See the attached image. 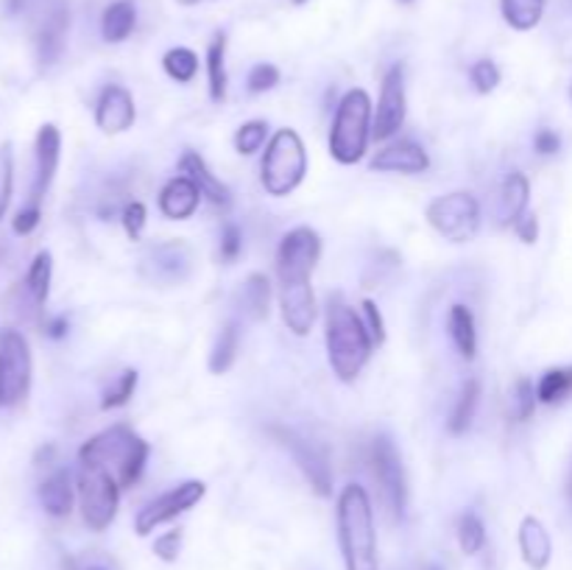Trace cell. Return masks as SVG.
Instances as JSON below:
<instances>
[{
  "label": "cell",
  "mask_w": 572,
  "mask_h": 570,
  "mask_svg": "<svg viewBox=\"0 0 572 570\" xmlns=\"http://www.w3.org/2000/svg\"><path fill=\"white\" fill-rule=\"evenodd\" d=\"M180 3H182V7H196L198 0H180Z\"/></svg>",
  "instance_id": "obj_51"
},
{
  "label": "cell",
  "mask_w": 572,
  "mask_h": 570,
  "mask_svg": "<svg viewBox=\"0 0 572 570\" xmlns=\"http://www.w3.org/2000/svg\"><path fill=\"white\" fill-rule=\"evenodd\" d=\"M31 347L20 331H7L0 336V406H20L31 391Z\"/></svg>",
  "instance_id": "obj_8"
},
{
  "label": "cell",
  "mask_w": 572,
  "mask_h": 570,
  "mask_svg": "<svg viewBox=\"0 0 572 570\" xmlns=\"http://www.w3.org/2000/svg\"><path fill=\"white\" fill-rule=\"evenodd\" d=\"M238 347H240V324L235 322H227L224 324V331L218 333V338H215L213 344V353H209V373L213 375H224L233 369L235 358H238Z\"/></svg>",
  "instance_id": "obj_30"
},
{
  "label": "cell",
  "mask_w": 572,
  "mask_h": 570,
  "mask_svg": "<svg viewBox=\"0 0 572 570\" xmlns=\"http://www.w3.org/2000/svg\"><path fill=\"white\" fill-rule=\"evenodd\" d=\"M180 174L191 176V180L198 185V191H202V196L207 198L213 207H218V211H224V213L233 207V191H229V187L207 169V162L202 160L198 151H191V149L182 151Z\"/></svg>",
  "instance_id": "obj_21"
},
{
  "label": "cell",
  "mask_w": 572,
  "mask_h": 570,
  "mask_svg": "<svg viewBox=\"0 0 572 570\" xmlns=\"http://www.w3.org/2000/svg\"><path fill=\"white\" fill-rule=\"evenodd\" d=\"M120 222H123L129 240H143L145 224H149V211H145L143 202H126L123 211H120Z\"/></svg>",
  "instance_id": "obj_41"
},
{
  "label": "cell",
  "mask_w": 572,
  "mask_h": 570,
  "mask_svg": "<svg viewBox=\"0 0 572 570\" xmlns=\"http://www.w3.org/2000/svg\"><path fill=\"white\" fill-rule=\"evenodd\" d=\"M51 280H54V258H51V252H40L25 271V291H29L36 308L48 302Z\"/></svg>",
  "instance_id": "obj_32"
},
{
  "label": "cell",
  "mask_w": 572,
  "mask_h": 570,
  "mask_svg": "<svg viewBox=\"0 0 572 570\" xmlns=\"http://www.w3.org/2000/svg\"><path fill=\"white\" fill-rule=\"evenodd\" d=\"M67 333V319H62V316H56L54 322L48 324V336L51 338H62Z\"/></svg>",
  "instance_id": "obj_50"
},
{
  "label": "cell",
  "mask_w": 572,
  "mask_h": 570,
  "mask_svg": "<svg viewBox=\"0 0 572 570\" xmlns=\"http://www.w3.org/2000/svg\"><path fill=\"white\" fill-rule=\"evenodd\" d=\"M428 570H442V568H435V564H430V568Z\"/></svg>",
  "instance_id": "obj_53"
},
{
  "label": "cell",
  "mask_w": 572,
  "mask_h": 570,
  "mask_svg": "<svg viewBox=\"0 0 572 570\" xmlns=\"http://www.w3.org/2000/svg\"><path fill=\"white\" fill-rule=\"evenodd\" d=\"M246 85H249V93L260 96V93H269L280 85V67L269 65V62H260L249 71V78H246Z\"/></svg>",
  "instance_id": "obj_42"
},
{
  "label": "cell",
  "mask_w": 572,
  "mask_h": 570,
  "mask_svg": "<svg viewBox=\"0 0 572 570\" xmlns=\"http://www.w3.org/2000/svg\"><path fill=\"white\" fill-rule=\"evenodd\" d=\"M62 157V135L54 123H42L40 132H36L34 143V185H31V198L29 205L40 207L45 193L54 185L56 169H60Z\"/></svg>",
  "instance_id": "obj_16"
},
{
  "label": "cell",
  "mask_w": 572,
  "mask_h": 570,
  "mask_svg": "<svg viewBox=\"0 0 572 570\" xmlns=\"http://www.w3.org/2000/svg\"><path fill=\"white\" fill-rule=\"evenodd\" d=\"M514 233L519 235V240H522V244H528V247H531V244H537V240H539V218L533 216V213H525V216L519 218L517 224H514Z\"/></svg>",
  "instance_id": "obj_49"
},
{
  "label": "cell",
  "mask_w": 572,
  "mask_h": 570,
  "mask_svg": "<svg viewBox=\"0 0 572 570\" xmlns=\"http://www.w3.org/2000/svg\"><path fill=\"white\" fill-rule=\"evenodd\" d=\"M202 198L204 196L196 182L191 176L180 174L162 185L160 196H157V207H160V213L168 222H187V218L196 216Z\"/></svg>",
  "instance_id": "obj_20"
},
{
  "label": "cell",
  "mask_w": 572,
  "mask_h": 570,
  "mask_svg": "<svg viewBox=\"0 0 572 570\" xmlns=\"http://www.w3.org/2000/svg\"><path fill=\"white\" fill-rule=\"evenodd\" d=\"M240 308L251 322H266L271 316V282L269 277L255 271L244 280L240 289Z\"/></svg>",
  "instance_id": "obj_27"
},
{
  "label": "cell",
  "mask_w": 572,
  "mask_h": 570,
  "mask_svg": "<svg viewBox=\"0 0 572 570\" xmlns=\"http://www.w3.org/2000/svg\"><path fill=\"white\" fill-rule=\"evenodd\" d=\"M548 0H500V14L514 31H533L544 18Z\"/></svg>",
  "instance_id": "obj_29"
},
{
  "label": "cell",
  "mask_w": 572,
  "mask_h": 570,
  "mask_svg": "<svg viewBox=\"0 0 572 570\" xmlns=\"http://www.w3.org/2000/svg\"><path fill=\"white\" fill-rule=\"evenodd\" d=\"M138 369H123V373L118 375V380H115L112 386H109L107 391H104V400H101V409L104 411H112V409H123L126 402L134 397V389H138Z\"/></svg>",
  "instance_id": "obj_36"
},
{
  "label": "cell",
  "mask_w": 572,
  "mask_h": 570,
  "mask_svg": "<svg viewBox=\"0 0 572 570\" xmlns=\"http://www.w3.org/2000/svg\"><path fill=\"white\" fill-rule=\"evenodd\" d=\"M307 176V149L296 129H280L266 146L260 162V182L266 193L285 198L296 191Z\"/></svg>",
  "instance_id": "obj_5"
},
{
  "label": "cell",
  "mask_w": 572,
  "mask_h": 570,
  "mask_svg": "<svg viewBox=\"0 0 572 570\" xmlns=\"http://www.w3.org/2000/svg\"><path fill=\"white\" fill-rule=\"evenodd\" d=\"M149 453V442L140 433L131 431L129 426L118 422V426L96 433V437H90L82 444L78 464L107 470V473L118 478L120 490H129V486H134L143 478Z\"/></svg>",
  "instance_id": "obj_3"
},
{
  "label": "cell",
  "mask_w": 572,
  "mask_h": 570,
  "mask_svg": "<svg viewBox=\"0 0 572 570\" xmlns=\"http://www.w3.org/2000/svg\"><path fill=\"white\" fill-rule=\"evenodd\" d=\"M470 78L481 96H489V93H495L497 87H500L503 76H500V67H497L492 60H477L475 65L470 67Z\"/></svg>",
  "instance_id": "obj_39"
},
{
  "label": "cell",
  "mask_w": 572,
  "mask_h": 570,
  "mask_svg": "<svg viewBox=\"0 0 572 570\" xmlns=\"http://www.w3.org/2000/svg\"><path fill=\"white\" fill-rule=\"evenodd\" d=\"M514 415H517L519 422H528L533 417V411H537V389H533V384L528 378H519L517 384H514Z\"/></svg>",
  "instance_id": "obj_40"
},
{
  "label": "cell",
  "mask_w": 572,
  "mask_h": 570,
  "mask_svg": "<svg viewBox=\"0 0 572 570\" xmlns=\"http://www.w3.org/2000/svg\"><path fill=\"white\" fill-rule=\"evenodd\" d=\"M533 149H537V154L542 157H553L561 151V138L553 132V129H539V132L533 135Z\"/></svg>",
  "instance_id": "obj_48"
},
{
  "label": "cell",
  "mask_w": 572,
  "mask_h": 570,
  "mask_svg": "<svg viewBox=\"0 0 572 570\" xmlns=\"http://www.w3.org/2000/svg\"><path fill=\"white\" fill-rule=\"evenodd\" d=\"M271 433L280 439V444L285 451H291L293 462L299 464V470H302V475L307 478V484L313 486V493H316L319 498H330V495H333V470H330L327 456L319 451L316 444L304 442L299 433L288 431V428H271Z\"/></svg>",
  "instance_id": "obj_15"
},
{
  "label": "cell",
  "mask_w": 572,
  "mask_h": 570,
  "mask_svg": "<svg viewBox=\"0 0 572 570\" xmlns=\"http://www.w3.org/2000/svg\"><path fill=\"white\" fill-rule=\"evenodd\" d=\"M14 187V151L12 143L0 146V222L7 218L9 202H12Z\"/></svg>",
  "instance_id": "obj_38"
},
{
  "label": "cell",
  "mask_w": 572,
  "mask_h": 570,
  "mask_svg": "<svg viewBox=\"0 0 572 570\" xmlns=\"http://www.w3.org/2000/svg\"><path fill=\"white\" fill-rule=\"evenodd\" d=\"M338 542L344 570H380L377 559V528L371 498L360 484H346L338 495Z\"/></svg>",
  "instance_id": "obj_2"
},
{
  "label": "cell",
  "mask_w": 572,
  "mask_h": 570,
  "mask_svg": "<svg viewBox=\"0 0 572 570\" xmlns=\"http://www.w3.org/2000/svg\"><path fill=\"white\" fill-rule=\"evenodd\" d=\"M40 218H42V211H40V207L25 205L23 211H20L18 216H14V222H12L14 233H18V235H31V233H34L36 227H40Z\"/></svg>",
  "instance_id": "obj_46"
},
{
  "label": "cell",
  "mask_w": 572,
  "mask_h": 570,
  "mask_svg": "<svg viewBox=\"0 0 572 570\" xmlns=\"http://www.w3.org/2000/svg\"><path fill=\"white\" fill-rule=\"evenodd\" d=\"M572 395V366H553L539 378L537 397L544 406H555V402L566 400Z\"/></svg>",
  "instance_id": "obj_33"
},
{
  "label": "cell",
  "mask_w": 572,
  "mask_h": 570,
  "mask_svg": "<svg viewBox=\"0 0 572 570\" xmlns=\"http://www.w3.org/2000/svg\"><path fill=\"white\" fill-rule=\"evenodd\" d=\"M371 475H375L377 486H380L382 504H386L391 520H402L408 506V484H406V470H402V459L397 453V444L391 442V437L380 433L371 442Z\"/></svg>",
  "instance_id": "obj_9"
},
{
  "label": "cell",
  "mask_w": 572,
  "mask_h": 570,
  "mask_svg": "<svg viewBox=\"0 0 572 570\" xmlns=\"http://www.w3.org/2000/svg\"><path fill=\"white\" fill-rule=\"evenodd\" d=\"M408 98H406V67L391 65L382 76L380 101H377L375 123H371V138L391 140L393 135L406 127Z\"/></svg>",
  "instance_id": "obj_13"
},
{
  "label": "cell",
  "mask_w": 572,
  "mask_h": 570,
  "mask_svg": "<svg viewBox=\"0 0 572 570\" xmlns=\"http://www.w3.org/2000/svg\"><path fill=\"white\" fill-rule=\"evenodd\" d=\"M162 67H165V73L173 78V82L191 85L193 78L198 76V56L196 51L185 49V45H176V49H171L165 56H162Z\"/></svg>",
  "instance_id": "obj_34"
},
{
  "label": "cell",
  "mask_w": 572,
  "mask_h": 570,
  "mask_svg": "<svg viewBox=\"0 0 572 570\" xmlns=\"http://www.w3.org/2000/svg\"><path fill=\"white\" fill-rule=\"evenodd\" d=\"M360 308H364L366 327H369L371 338H375V344L380 347V344H386V319H382L380 308H377L375 300H364V305Z\"/></svg>",
  "instance_id": "obj_45"
},
{
  "label": "cell",
  "mask_w": 572,
  "mask_h": 570,
  "mask_svg": "<svg viewBox=\"0 0 572 570\" xmlns=\"http://www.w3.org/2000/svg\"><path fill=\"white\" fill-rule=\"evenodd\" d=\"M293 3H296V7H302V3H307V0H293Z\"/></svg>",
  "instance_id": "obj_52"
},
{
  "label": "cell",
  "mask_w": 572,
  "mask_h": 570,
  "mask_svg": "<svg viewBox=\"0 0 572 570\" xmlns=\"http://www.w3.org/2000/svg\"><path fill=\"white\" fill-rule=\"evenodd\" d=\"M280 311H282V322H285V327L293 333V336L299 338L311 336L313 324H316V316H319L316 294H313L311 280L282 282Z\"/></svg>",
  "instance_id": "obj_17"
},
{
  "label": "cell",
  "mask_w": 572,
  "mask_h": 570,
  "mask_svg": "<svg viewBox=\"0 0 572 570\" xmlns=\"http://www.w3.org/2000/svg\"><path fill=\"white\" fill-rule=\"evenodd\" d=\"M455 535H458V548L466 557H475V553H481L483 548H486V526H483V520L475 512L461 515L458 531H455Z\"/></svg>",
  "instance_id": "obj_35"
},
{
  "label": "cell",
  "mask_w": 572,
  "mask_h": 570,
  "mask_svg": "<svg viewBox=\"0 0 572 570\" xmlns=\"http://www.w3.org/2000/svg\"><path fill=\"white\" fill-rule=\"evenodd\" d=\"M65 570H118L112 564V559H104V557H67L65 559Z\"/></svg>",
  "instance_id": "obj_47"
},
{
  "label": "cell",
  "mask_w": 572,
  "mask_h": 570,
  "mask_svg": "<svg viewBox=\"0 0 572 570\" xmlns=\"http://www.w3.org/2000/svg\"><path fill=\"white\" fill-rule=\"evenodd\" d=\"M528 205H531V182L522 171H511L503 182L500 191V224L503 227H514L519 218L528 213Z\"/></svg>",
  "instance_id": "obj_24"
},
{
  "label": "cell",
  "mask_w": 572,
  "mask_h": 570,
  "mask_svg": "<svg viewBox=\"0 0 572 570\" xmlns=\"http://www.w3.org/2000/svg\"><path fill=\"white\" fill-rule=\"evenodd\" d=\"M402 3H413V0H402Z\"/></svg>",
  "instance_id": "obj_55"
},
{
  "label": "cell",
  "mask_w": 572,
  "mask_h": 570,
  "mask_svg": "<svg viewBox=\"0 0 572 570\" xmlns=\"http://www.w3.org/2000/svg\"><path fill=\"white\" fill-rule=\"evenodd\" d=\"M477 402H481V380L470 378L461 386L458 402H455L453 415H450L447 420V431L453 433V437H461V433L470 431L477 415Z\"/></svg>",
  "instance_id": "obj_31"
},
{
  "label": "cell",
  "mask_w": 572,
  "mask_h": 570,
  "mask_svg": "<svg viewBox=\"0 0 572 570\" xmlns=\"http://www.w3.org/2000/svg\"><path fill=\"white\" fill-rule=\"evenodd\" d=\"M78 490L73 486L71 470H56L48 478L40 484V504L45 515L51 517H67L76 506Z\"/></svg>",
  "instance_id": "obj_23"
},
{
  "label": "cell",
  "mask_w": 572,
  "mask_h": 570,
  "mask_svg": "<svg viewBox=\"0 0 572 570\" xmlns=\"http://www.w3.org/2000/svg\"><path fill=\"white\" fill-rule=\"evenodd\" d=\"M369 169L380 174H424L430 169V157L413 140H397L371 157Z\"/></svg>",
  "instance_id": "obj_19"
},
{
  "label": "cell",
  "mask_w": 572,
  "mask_h": 570,
  "mask_svg": "<svg viewBox=\"0 0 572 570\" xmlns=\"http://www.w3.org/2000/svg\"><path fill=\"white\" fill-rule=\"evenodd\" d=\"M67 29H71V9H67V0H45L34 29V51L36 62H40L42 67H51L60 62L67 43Z\"/></svg>",
  "instance_id": "obj_14"
},
{
  "label": "cell",
  "mask_w": 572,
  "mask_h": 570,
  "mask_svg": "<svg viewBox=\"0 0 572 570\" xmlns=\"http://www.w3.org/2000/svg\"><path fill=\"white\" fill-rule=\"evenodd\" d=\"M151 551H154V557L162 559V562H176L182 551V528H173V531H165L162 537H157Z\"/></svg>",
  "instance_id": "obj_43"
},
{
  "label": "cell",
  "mask_w": 572,
  "mask_h": 570,
  "mask_svg": "<svg viewBox=\"0 0 572 570\" xmlns=\"http://www.w3.org/2000/svg\"><path fill=\"white\" fill-rule=\"evenodd\" d=\"M324 344L335 378L341 384H355L369 364L375 338L358 311L341 294L330 297L324 308Z\"/></svg>",
  "instance_id": "obj_1"
},
{
  "label": "cell",
  "mask_w": 572,
  "mask_h": 570,
  "mask_svg": "<svg viewBox=\"0 0 572 570\" xmlns=\"http://www.w3.org/2000/svg\"><path fill=\"white\" fill-rule=\"evenodd\" d=\"M269 140V120H249L235 132V151L244 157L257 154Z\"/></svg>",
  "instance_id": "obj_37"
},
{
  "label": "cell",
  "mask_w": 572,
  "mask_h": 570,
  "mask_svg": "<svg viewBox=\"0 0 572 570\" xmlns=\"http://www.w3.org/2000/svg\"><path fill=\"white\" fill-rule=\"evenodd\" d=\"M138 29V7L131 0H115L101 14V36L104 43L120 45L126 43Z\"/></svg>",
  "instance_id": "obj_25"
},
{
  "label": "cell",
  "mask_w": 572,
  "mask_h": 570,
  "mask_svg": "<svg viewBox=\"0 0 572 570\" xmlns=\"http://www.w3.org/2000/svg\"><path fill=\"white\" fill-rule=\"evenodd\" d=\"M322 260V235L311 227H296L277 247V277L282 282L311 280L313 269Z\"/></svg>",
  "instance_id": "obj_11"
},
{
  "label": "cell",
  "mask_w": 572,
  "mask_h": 570,
  "mask_svg": "<svg viewBox=\"0 0 572 570\" xmlns=\"http://www.w3.org/2000/svg\"><path fill=\"white\" fill-rule=\"evenodd\" d=\"M244 252V233H240L238 224L227 222L222 233V260L224 264H235Z\"/></svg>",
  "instance_id": "obj_44"
},
{
  "label": "cell",
  "mask_w": 572,
  "mask_h": 570,
  "mask_svg": "<svg viewBox=\"0 0 572 570\" xmlns=\"http://www.w3.org/2000/svg\"><path fill=\"white\" fill-rule=\"evenodd\" d=\"M207 82H209V98L213 104H224L227 101V87H229V76H227V34L218 31L213 36V43L207 45Z\"/></svg>",
  "instance_id": "obj_26"
},
{
  "label": "cell",
  "mask_w": 572,
  "mask_h": 570,
  "mask_svg": "<svg viewBox=\"0 0 572 570\" xmlns=\"http://www.w3.org/2000/svg\"><path fill=\"white\" fill-rule=\"evenodd\" d=\"M570 493H572V486H570Z\"/></svg>",
  "instance_id": "obj_56"
},
{
  "label": "cell",
  "mask_w": 572,
  "mask_h": 570,
  "mask_svg": "<svg viewBox=\"0 0 572 570\" xmlns=\"http://www.w3.org/2000/svg\"><path fill=\"white\" fill-rule=\"evenodd\" d=\"M78 509H82L84 526L93 531H104L112 526L120 506V484L112 473L101 467L78 464Z\"/></svg>",
  "instance_id": "obj_6"
},
{
  "label": "cell",
  "mask_w": 572,
  "mask_h": 570,
  "mask_svg": "<svg viewBox=\"0 0 572 570\" xmlns=\"http://www.w3.org/2000/svg\"><path fill=\"white\" fill-rule=\"evenodd\" d=\"M430 227L450 244H466L481 229V205L470 191H455L433 198L424 211Z\"/></svg>",
  "instance_id": "obj_7"
},
{
  "label": "cell",
  "mask_w": 572,
  "mask_h": 570,
  "mask_svg": "<svg viewBox=\"0 0 572 570\" xmlns=\"http://www.w3.org/2000/svg\"><path fill=\"white\" fill-rule=\"evenodd\" d=\"M447 327H450V336H453L455 349L464 361H475L477 355V327H475V316L466 305L455 302L450 308V316H447Z\"/></svg>",
  "instance_id": "obj_28"
},
{
  "label": "cell",
  "mask_w": 572,
  "mask_h": 570,
  "mask_svg": "<svg viewBox=\"0 0 572 570\" xmlns=\"http://www.w3.org/2000/svg\"><path fill=\"white\" fill-rule=\"evenodd\" d=\"M204 495H207V484H204V481H182L180 486L168 490L165 495H160V498H154L151 504H145L143 509L138 512V517H134V531H138V537L154 535L160 526H165V523L176 520L180 515L191 512Z\"/></svg>",
  "instance_id": "obj_12"
},
{
  "label": "cell",
  "mask_w": 572,
  "mask_h": 570,
  "mask_svg": "<svg viewBox=\"0 0 572 570\" xmlns=\"http://www.w3.org/2000/svg\"><path fill=\"white\" fill-rule=\"evenodd\" d=\"M519 553H522V562L531 570H544L553 559V540H550V531L539 517L528 515L522 517L517 531Z\"/></svg>",
  "instance_id": "obj_22"
},
{
  "label": "cell",
  "mask_w": 572,
  "mask_h": 570,
  "mask_svg": "<svg viewBox=\"0 0 572 570\" xmlns=\"http://www.w3.org/2000/svg\"><path fill=\"white\" fill-rule=\"evenodd\" d=\"M570 101H572V85H570Z\"/></svg>",
  "instance_id": "obj_54"
},
{
  "label": "cell",
  "mask_w": 572,
  "mask_h": 570,
  "mask_svg": "<svg viewBox=\"0 0 572 570\" xmlns=\"http://www.w3.org/2000/svg\"><path fill=\"white\" fill-rule=\"evenodd\" d=\"M193 269H196V255H193L191 244H185L182 238L154 244L140 258V277L151 286H160V289L182 286V282L191 280Z\"/></svg>",
  "instance_id": "obj_10"
},
{
  "label": "cell",
  "mask_w": 572,
  "mask_h": 570,
  "mask_svg": "<svg viewBox=\"0 0 572 570\" xmlns=\"http://www.w3.org/2000/svg\"><path fill=\"white\" fill-rule=\"evenodd\" d=\"M138 107L123 85H107L96 101V127L104 135H123L134 127Z\"/></svg>",
  "instance_id": "obj_18"
},
{
  "label": "cell",
  "mask_w": 572,
  "mask_h": 570,
  "mask_svg": "<svg viewBox=\"0 0 572 570\" xmlns=\"http://www.w3.org/2000/svg\"><path fill=\"white\" fill-rule=\"evenodd\" d=\"M371 98L369 93L355 87L344 93L341 104L335 107L333 129H330V154L341 165H358L366 157L371 140Z\"/></svg>",
  "instance_id": "obj_4"
}]
</instances>
